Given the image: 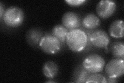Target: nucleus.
<instances>
[{
    "mask_svg": "<svg viewBox=\"0 0 124 83\" xmlns=\"http://www.w3.org/2000/svg\"><path fill=\"white\" fill-rule=\"evenodd\" d=\"M124 21L117 19L112 22L109 28V33L111 37L116 38H121L124 37Z\"/></svg>",
    "mask_w": 124,
    "mask_h": 83,
    "instance_id": "obj_10",
    "label": "nucleus"
},
{
    "mask_svg": "<svg viewBox=\"0 0 124 83\" xmlns=\"http://www.w3.org/2000/svg\"><path fill=\"white\" fill-rule=\"evenodd\" d=\"M69 5L72 6H79L84 4V3L86 2L85 0H66L65 1Z\"/></svg>",
    "mask_w": 124,
    "mask_h": 83,
    "instance_id": "obj_17",
    "label": "nucleus"
},
{
    "mask_svg": "<svg viewBox=\"0 0 124 83\" xmlns=\"http://www.w3.org/2000/svg\"><path fill=\"white\" fill-rule=\"evenodd\" d=\"M85 83H107V78L106 77L103 76L102 75L97 73H93L92 75H90Z\"/></svg>",
    "mask_w": 124,
    "mask_h": 83,
    "instance_id": "obj_16",
    "label": "nucleus"
},
{
    "mask_svg": "<svg viewBox=\"0 0 124 83\" xmlns=\"http://www.w3.org/2000/svg\"><path fill=\"white\" fill-rule=\"evenodd\" d=\"M104 58L97 54H92L85 58L82 63L84 68L90 73L101 72L105 66Z\"/></svg>",
    "mask_w": 124,
    "mask_h": 83,
    "instance_id": "obj_3",
    "label": "nucleus"
},
{
    "mask_svg": "<svg viewBox=\"0 0 124 83\" xmlns=\"http://www.w3.org/2000/svg\"><path fill=\"white\" fill-rule=\"evenodd\" d=\"M68 32V30L63 25H57L52 28L51 34L59 39L61 44L62 43L64 44L66 41V37Z\"/></svg>",
    "mask_w": 124,
    "mask_h": 83,
    "instance_id": "obj_14",
    "label": "nucleus"
},
{
    "mask_svg": "<svg viewBox=\"0 0 124 83\" xmlns=\"http://www.w3.org/2000/svg\"><path fill=\"white\" fill-rule=\"evenodd\" d=\"M116 4L115 2L109 0H102L99 2L96 6L98 16L103 19L111 17L116 10Z\"/></svg>",
    "mask_w": 124,
    "mask_h": 83,
    "instance_id": "obj_7",
    "label": "nucleus"
},
{
    "mask_svg": "<svg viewBox=\"0 0 124 83\" xmlns=\"http://www.w3.org/2000/svg\"><path fill=\"white\" fill-rule=\"evenodd\" d=\"M107 78V81L108 83H116V82H117V81L116 80V79L115 78H110V77H108L106 78Z\"/></svg>",
    "mask_w": 124,
    "mask_h": 83,
    "instance_id": "obj_19",
    "label": "nucleus"
},
{
    "mask_svg": "<svg viewBox=\"0 0 124 83\" xmlns=\"http://www.w3.org/2000/svg\"><path fill=\"white\" fill-rule=\"evenodd\" d=\"M105 66V73L107 77L117 79L124 73V61L123 59L115 58L108 61Z\"/></svg>",
    "mask_w": 124,
    "mask_h": 83,
    "instance_id": "obj_5",
    "label": "nucleus"
},
{
    "mask_svg": "<svg viewBox=\"0 0 124 83\" xmlns=\"http://www.w3.org/2000/svg\"><path fill=\"white\" fill-rule=\"evenodd\" d=\"M90 73L85 70L82 65H80L75 68L72 74V80L75 83H85Z\"/></svg>",
    "mask_w": 124,
    "mask_h": 83,
    "instance_id": "obj_13",
    "label": "nucleus"
},
{
    "mask_svg": "<svg viewBox=\"0 0 124 83\" xmlns=\"http://www.w3.org/2000/svg\"><path fill=\"white\" fill-rule=\"evenodd\" d=\"M87 36L91 44L96 48H107L110 44V38L104 31L97 30L90 32Z\"/></svg>",
    "mask_w": 124,
    "mask_h": 83,
    "instance_id": "obj_6",
    "label": "nucleus"
},
{
    "mask_svg": "<svg viewBox=\"0 0 124 83\" xmlns=\"http://www.w3.org/2000/svg\"><path fill=\"white\" fill-rule=\"evenodd\" d=\"M88 41V38L86 33L79 29L69 31L66 41L69 48L75 53L84 50L87 45Z\"/></svg>",
    "mask_w": 124,
    "mask_h": 83,
    "instance_id": "obj_1",
    "label": "nucleus"
},
{
    "mask_svg": "<svg viewBox=\"0 0 124 83\" xmlns=\"http://www.w3.org/2000/svg\"><path fill=\"white\" fill-rule=\"evenodd\" d=\"M24 19V14L20 7L10 6L5 10L3 20L8 27L16 28L22 25Z\"/></svg>",
    "mask_w": 124,
    "mask_h": 83,
    "instance_id": "obj_2",
    "label": "nucleus"
},
{
    "mask_svg": "<svg viewBox=\"0 0 124 83\" xmlns=\"http://www.w3.org/2000/svg\"><path fill=\"white\" fill-rule=\"evenodd\" d=\"M42 72L46 77L53 79L59 73V67L55 62L48 61L45 63L42 67Z\"/></svg>",
    "mask_w": 124,
    "mask_h": 83,
    "instance_id": "obj_11",
    "label": "nucleus"
},
{
    "mask_svg": "<svg viewBox=\"0 0 124 83\" xmlns=\"http://www.w3.org/2000/svg\"><path fill=\"white\" fill-rule=\"evenodd\" d=\"M39 48L46 54L53 55L59 53L61 49V43L52 34H46L41 38Z\"/></svg>",
    "mask_w": 124,
    "mask_h": 83,
    "instance_id": "obj_4",
    "label": "nucleus"
},
{
    "mask_svg": "<svg viewBox=\"0 0 124 83\" xmlns=\"http://www.w3.org/2000/svg\"><path fill=\"white\" fill-rule=\"evenodd\" d=\"M4 7L2 4V3H0V18H1V19L3 18V15L4 14Z\"/></svg>",
    "mask_w": 124,
    "mask_h": 83,
    "instance_id": "obj_18",
    "label": "nucleus"
},
{
    "mask_svg": "<svg viewBox=\"0 0 124 83\" xmlns=\"http://www.w3.org/2000/svg\"><path fill=\"white\" fill-rule=\"evenodd\" d=\"M99 18L94 14H87L84 17L82 21V25L85 29L88 30H94L100 25Z\"/></svg>",
    "mask_w": 124,
    "mask_h": 83,
    "instance_id": "obj_12",
    "label": "nucleus"
},
{
    "mask_svg": "<svg viewBox=\"0 0 124 83\" xmlns=\"http://www.w3.org/2000/svg\"><path fill=\"white\" fill-rule=\"evenodd\" d=\"M41 30L38 28L30 29L26 34V40L28 44L32 47H39V43L43 37Z\"/></svg>",
    "mask_w": 124,
    "mask_h": 83,
    "instance_id": "obj_9",
    "label": "nucleus"
},
{
    "mask_svg": "<svg viewBox=\"0 0 124 83\" xmlns=\"http://www.w3.org/2000/svg\"><path fill=\"white\" fill-rule=\"evenodd\" d=\"M62 22L63 25L69 31L78 29L81 24L79 15L73 11L65 13L62 17Z\"/></svg>",
    "mask_w": 124,
    "mask_h": 83,
    "instance_id": "obj_8",
    "label": "nucleus"
},
{
    "mask_svg": "<svg viewBox=\"0 0 124 83\" xmlns=\"http://www.w3.org/2000/svg\"><path fill=\"white\" fill-rule=\"evenodd\" d=\"M112 55L115 58L123 59L124 58V44L122 42H115L111 46Z\"/></svg>",
    "mask_w": 124,
    "mask_h": 83,
    "instance_id": "obj_15",
    "label": "nucleus"
}]
</instances>
